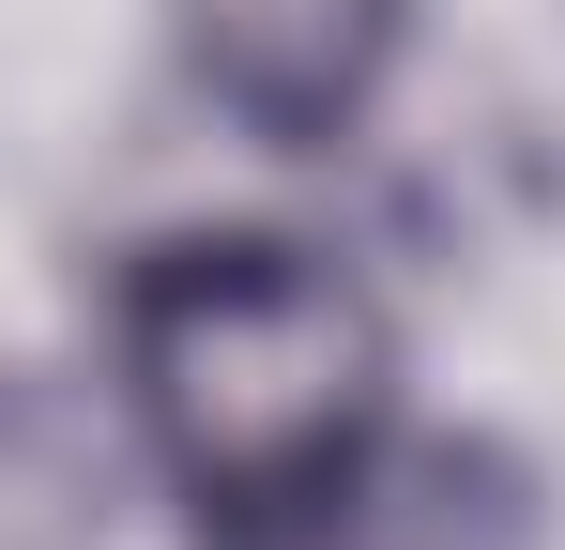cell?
Masks as SVG:
<instances>
[{
    "instance_id": "6da1fadb",
    "label": "cell",
    "mask_w": 565,
    "mask_h": 550,
    "mask_svg": "<svg viewBox=\"0 0 565 550\" xmlns=\"http://www.w3.org/2000/svg\"><path fill=\"white\" fill-rule=\"evenodd\" d=\"M107 367L214 550H276L382 474L397 337L367 275L290 230H169L107 290Z\"/></svg>"
},
{
    "instance_id": "7a4b0ae2",
    "label": "cell",
    "mask_w": 565,
    "mask_h": 550,
    "mask_svg": "<svg viewBox=\"0 0 565 550\" xmlns=\"http://www.w3.org/2000/svg\"><path fill=\"white\" fill-rule=\"evenodd\" d=\"M169 46L260 154H337L413 46V0H169Z\"/></svg>"
}]
</instances>
